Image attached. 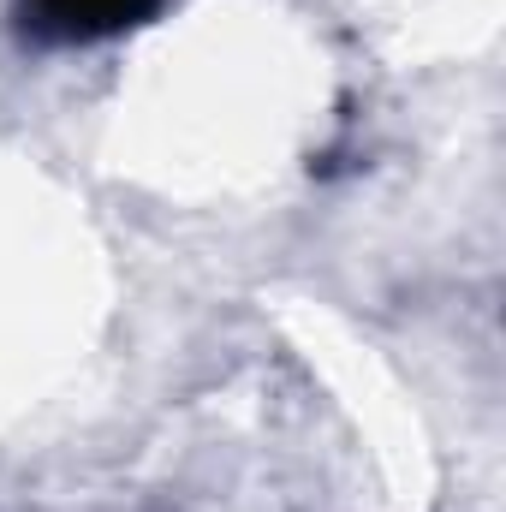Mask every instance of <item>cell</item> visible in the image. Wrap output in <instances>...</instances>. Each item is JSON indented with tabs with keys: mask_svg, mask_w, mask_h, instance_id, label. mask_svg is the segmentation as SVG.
<instances>
[{
	"mask_svg": "<svg viewBox=\"0 0 506 512\" xmlns=\"http://www.w3.org/2000/svg\"><path fill=\"white\" fill-rule=\"evenodd\" d=\"M161 0H18V18L36 42H102L143 24Z\"/></svg>",
	"mask_w": 506,
	"mask_h": 512,
	"instance_id": "6da1fadb",
	"label": "cell"
}]
</instances>
